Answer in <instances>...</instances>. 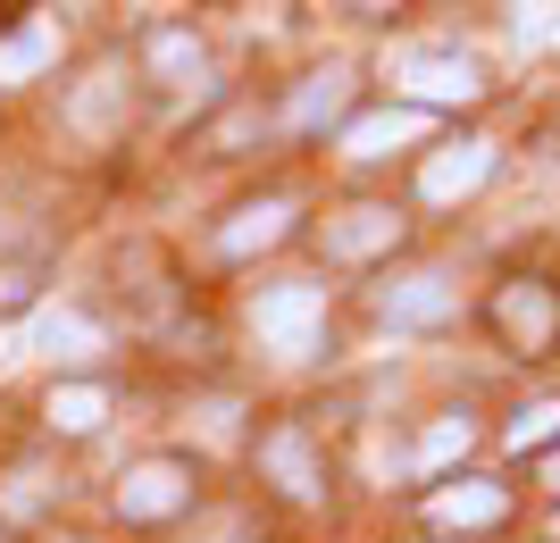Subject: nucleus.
Segmentation results:
<instances>
[{
    "mask_svg": "<svg viewBox=\"0 0 560 543\" xmlns=\"http://www.w3.org/2000/svg\"><path fill=\"white\" fill-rule=\"evenodd\" d=\"M252 334L277 359H310V352H318V334H327V284H310V276L259 284V293H252Z\"/></svg>",
    "mask_w": 560,
    "mask_h": 543,
    "instance_id": "1",
    "label": "nucleus"
},
{
    "mask_svg": "<svg viewBox=\"0 0 560 543\" xmlns=\"http://www.w3.org/2000/svg\"><path fill=\"white\" fill-rule=\"evenodd\" d=\"M394 84L410 101H427V109H460V101L486 93V68H477L468 50H401Z\"/></svg>",
    "mask_w": 560,
    "mask_h": 543,
    "instance_id": "2",
    "label": "nucleus"
},
{
    "mask_svg": "<svg viewBox=\"0 0 560 543\" xmlns=\"http://www.w3.org/2000/svg\"><path fill=\"white\" fill-rule=\"evenodd\" d=\"M117 510L126 519H176V510H192V460H176V451L135 460L117 476Z\"/></svg>",
    "mask_w": 560,
    "mask_h": 543,
    "instance_id": "3",
    "label": "nucleus"
},
{
    "mask_svg": "<svg viewBox=\"0 0 560 543\" xmlns=\"http://www.w3.org/2000/svg\"><path fill=\"white\" fill-rule=\"evenodd\" d=\"M493 327L511 334L518 352H544V343L560 334V293L544 276H511L502 293H493Z\"/></svg>",
    "mask_w": 560,
    "mask_h": 543,
    "instance_id": "4",
    "label": "nucleus"
},
{
    "mask_svg": "<svg viewBox=\"0 0 560 543\" xmlns=\"http://www.w3.org/2000/svg\"><path fill=\"white\" fill-rule=\"evenodd\" d=\"M376 309H385V327H444L452 309H460V284L444 268H410V276H394L376 293Z\"/></svg>",
    "mask_w": 560,
    "mask_h": 543,
    "instance_id": "5",
    "label": "nucleus"
},
{
    "mask_svg": "<svg viewBox=\"0 0 560 543\" xmlns=\"http://www.w3.org/2000/svg\"><path fill=\"white\" fill-rule=\"evenodd\" d=\"M401 243V217L385 201H351V210L327 217V251L335 260H376V251H394Z\"/></svg>",
    "mask_w": 560,
    "mask_h": 543,
    "instance_id": "6",
    "label": "nucleus"
},
{
    "mask_svg": "<svg viewBox=\"0 0 560 543\" xmlns=\"http://www.w3.org/2000/svg\"><path fill=\"white\" fill-rule=\"evenodd\" d=\"M486 176H493V142H444V151L419 167V192L427 201H468Z\"/></svg>",
    "mask_w": 560,
    "mask_h": 543,
    "instance_id": "7",
    "label": "nucleus"
},
{
    "mask_svg": "<svg viewBox=\"0 0 560 543\" xmlns=\"http://www.w3.org/2000/svg\"><path fill=\"white\" fill-rule=\"evenodd\" d=\"M502 510H511V494H502V485H486V476H460V485H435V494H427V527H493L502 519Z\"/></svg>",
    "mask_w": 560,
    "mask_h": 543,
    "instance_id": "8",
    "label": "nucleus"
},
{
    "mask_svg": "<svg viewBox=\"0 0 560 543\" xmlns=\"http://www.w3.org/2000/svg\"><path fill=\"white\" fill-rule=\"evenodd\" d=\"M25 352H50V359H101V352H109V334H101L84 309H43V318L25 327Z\"/></svg>",
    "mask_w": 560,
    "mask_h": 543,
    "instance_id": "9",
    "label": "nucleus"
},
{
    "mask_svg": "<svg viewBox=\"0 0 560 543\" xmlns=\"http://www.w3.org/2000/svg\"><path fill=\"white\" fill-rule=\"evenodd\" d=\"M259 469L277 476L293 501H318V494H327V476H318V460H310V435H302V426H277V435L259 444Z\"/></svg>",
    "mask_w": 560,
    "mask_h": 543,
    "instance_id": "10",
    "label": "nucleus"
},
{
    "mask_svg": "<svg viewBox=\"0 0 560 543\" xmlns=\"http://www.w3.org/2000/svg\"><path fill=\"white\" fill-rule=\"evenodd\" d=\"M293 235V201H243V210L218 226V251L226 260H252V251H268V243Z\"/></svg>",
    "mask_w": 560,
    "mask_h": 543,
    "instance_id": "11",
    "label": "nucleus"
},
{
    "mask_svg": "<svg viewBox=\"0 0 560 543\" xmlns=\"http://www.w3.org/2000/svg\"><path fill=\"white\" fill-rule=\"evenodd\" d=\"M419 134H427L419 109H376V118H360L343 134V151H351V160H394L401 142H419Z\"/></svg>",
    "mask_w": 560,
    "mask_h": 543,
    "instance_id": "12",
    "label": "nucleus"
},
{
    "mask_svg": "<svg viewBox=\"0 0 560 543\" xmlns=\"http://www.w3.org/2000/svg\"><path fill=\"white\" fill-rule=\"evenodd\" d=\"M50 50H59V25H50V17H18L9 34H0V84L34 75V68L50 59Z\"/></svg>",
    "mask_w": 560,
    "mask_h": 543,
    "instance_id": "13",
    "label": "nucleus"
},
{
    "mask_svg": "<svg viewBox=\"0 0 560 543\" xmlns=\"http://www.w3.org/2000/svg\"><path fill=\"white\" fill-rule=\"evenodd\" d=\"M101 418H109L101 385H50V435H93Z\"/></svg>",
    "mask_w": 560,
    "mask_h": 543,
    "instance_id": "14",
    "label": "nucleus"
},
{
    "mask_svg": "<svg viewBox=\"0 0 560 543\" xmlns=\"http://www.w3.org/2000/svg\"><path fill=\"white\" fill-rule=\"evenodd\" d=\"M343 101H351V75H343V68H327V75H310L302 93H293V109H284V118H293V126H327Z\"/></svg>",
    "mask_w": 560,
    "mask_h": 543,
    "instance_id": "15",
    "label": "nucleus"
},
{
    "mask_svg": "<svg viewBox=\"0 0 560 543\" xmlns=\"http://www.w3.org/2000/svg\"><path fill=\"white\" fill-rule=\"evenodd\" d=\"M502 444H511V451H544V444H560V393H552V402H527L511 426H502Z\"/></svg>",
    "mask_w": 560,
    "mask_h": 543,
    "instance_id": "16",
    "label": "nucleus"
},
{
    "mask_svg": "<svg viewBox=\"0 0 560 543\" xmlns=\"http://www.w3.org/2000/svg\"><path fill=\"white\" fill-rule=\"evenodd\" d=\"M460 451H468V418H444V426L419 435V469H444V460H460Z\"/></svg>",
    "mask_w": 560,
    "mask_h": 543,
    "instance_id": "17",
    "label": "nucleus"
},
{
    "mask_svg": "<svg viewBox=\"0 0 560 543\" xmlns=\"http://www.w3.org/2000/svg\"><path fill=\"white\" fill-rule=\"evenodd\" d=\"M151 68L160 75H201V43H192V34H160V43H151Z\"/></svg>",
    "mask_w": 560,
    "mask_h": 543,
    "instance_id": "18",
    "label": "nucleus"
},
{
    "mask_svg": "<svg viewBox=\"0 0 560 543\" xmlns=\"http://www.w3.org/2000/svg\"><path fill=\"white\" fill-rule=\"evenodd\" d=\"M185 543H252V519H234V510H218L201 535H185Z\"/></svg>",
    "mask_w": 560,
    "mask_h": 543,
    "instance_id": "19",
    "label": "nucleus"
},
{
    "mask_svg": "<svg viewBox=\"0 0 560 543\" xmlns=\"http://www.w3.org/2000/svg\"><path fill=\"white\" fill-rule=\"evenodd\" d=\"M34 293V268H0V309H18Z\"/></svg>",
    "mask_w": 560,
    "mask_h": 543,
    "instance_id": "20",
    "label": "nucleus"
}]
</instances>
